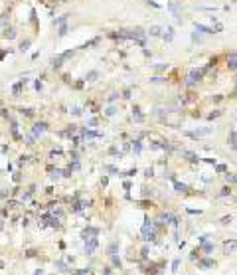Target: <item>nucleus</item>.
<instances>
[{"label":"nucleus","mask_w":237,"mask_h":275,"mask_svg":"<svg viewBox=\"0 0 237 275\" xmlns=\"http://www.w3.org/2000/svg\"><path fill=\"white\" fill-rule=\"evenodd\" d=\"M71 56H73V52H71V50H69V52H63L61 56H56V57H53V60H52V65H53V68H59V65H61V61H63V60H67V57H71Z\"/></svg>","instance_id":"obj_1"},{"label":"nucleus","mask_w":237,"mask_h":275,"mask_svg":"<svg viewBox=\"0 0 237 275\" xmlns=\"http://www.w3.org/2000/svg\"><path fill=\"white\" fill-rule=\"evenodd\" d=\"M45 129H48V125H45V123H36L34 129H32V135L40 137V135H44V133H45Z\"/></svg>","instance_id":"obj_2"},{"label":"nucleus","mask_w":237,"mask_h":275,"mask_svg":"<svg viewBox=\"0 0 237 275\" xmlns=\"http://www.w3.org/2000/svg\"><path fill=\"white\" fill-rule=\"evenodd\" d=\"M227 64H229L231 69H237V52H231L227 56Z\"/></svg>","instance_id":"obj_3"},{"label":"nucleus","mask_w":237,"mask_h":275,"mask_svg":"<svg viewBox=\"0 0 237 275\" xmlns=\"http://www.w3.org/2000/svg\"><path fill=\"white\" fill-rule=\"evenodd\" d=\"M2 36H4L6 40H14V38H16V30H14V28H10V26H8V28H4Z\"/></svg>","instance_id":"obj_4"},{"label":"nucleus","mask_w":237,"mask_h":275,"mask_svg":"<svg viewBox=\"0 0 237 275\" xmlns=\"http://www.w3.org/2000/svg\"><path fill=\"white\" fill-rule=\"evenodd\" d=\"M95 248H97V237H89V244L85 245L87 253H93V251H95Z\"/></svg>","instance_id":"obj_5"},{"label":"nucleus","mask_w":237,"mask_h":275,"mask_svg":"<svg viewBox=\"0 0 237 275\" xmlns=\"http://www.w3.org/2000/svg\"><path fill=\"white\" fill-rule=\"evenodd\" d=\"M24 83H26V81H24V79H22V81H18V83H16V85H14V89H12V93H14V97H18V95H20V91H22Z\"/></svg>","instance_id":"obj_6"},{"label":"nucleus","mask_w":237,"mask_h":275,"mask_svg":"<svg viewBox=\"0 0 237 275\" xmlns=\"http://www.w3.org/2000/svg\"><path fill=\"white\" fill-rule=\"evenodd\" d=\"M196 30L198 32H203V34H214V30L207 26H203V24H196Z\"/></svg>","instance_id":"obj_7"},{"label":"nucleus","mask_w":237,"mask_h":275,"mask_svg":"<svg viewBox=\"0 0 237 275\" xmlns=\"http://www.w3.org/2000/svg\"><path fill=\"white\" fill-rule=\"evenodd\" d=\"M235 248H237V241H227V244H225V251L227 253H231Z\"/></svg>","instance_id":"obj_8"},{"label":"nucleus","mask_w":237,"mask_h":275,"mask_svg":"<svg viewBox=\"0 0 237 275\" xmlns=\"http://www.w3.org/2000/svg\"><path fill=\"white\" fill-rule=\"evenodd\" d=\"M148 32H150V36H160V34H162V28H160V26H152Z\"/></svg>","instance_id":"obj_9"},{"label":"nucleus","mask_w":237,"mask_h":275,"mask_svg":"<svg viewBox=\"0 0 237 275\" xmlns=\"http://www.w3.org/2000/svg\"><path fill=\"white\" fill-rule=\"evenodd\" d=\"M67 22V16H59L57 20H53V26H61V24Z\"/></svg>","instance_id":"obj_10"},{"label":"nucleus","mask_w":237,"mask_h":275,"mask_svg":"<svg viewBox=\"0 0 237 275\" xmlns=\"http://www.w3.org/2000/svg\"><path fill=\"white\" fill-rule=\"evenodd\" d=\"M97 75H99L97 72H89V73H87V77H85V81H95V77H97Z\"/></svg>","instance_id":"obj_11"},{"label":"nucleus","mask_w":237,"mask_h":275,"mask_svg":"<svg viewBox=\"0 0 237 275\" xmlns=\"http://www.w3.org/2000/svg\"><path fill=\"white\" fill-rule=\"evenodd\" d=\"M28 48H30V40H24L22 44H20V50H22V52H26Z\"/></svg>","instance_id":"obj_12"},{"label":"nucleus","mask_w":237,"mask_h":275,"mask_svg":"<svg viewBox=\"0 0 237 275\" xmlns=\"http://www.w3.org/2000/svg\"><path fill=\"white\" fill-rule=\"evenodd\" d=\"M65 34H67V26H65V24H61V26H59V38H63Z\"/></svg>","instance_id":"obj_13"},{"label":"nucleus","mask_w":237,"mask_h":275,"mask_svg":"<svg viewBox=\"0 0 237 275\" xmlns=\"http://www.w3.org/2000/svg\"><path fill=\"white\" fill-rule=\"evenodd\" d=\"M176 190H180V192H186V190H188V186H184V184H180V182H176Z\"/></svg>","instance_id":"obj_14"},{"label":"nucleus","mask_w":237,"mask_h":275,"mask_svg":"<svg viewBox=\"0 0 237 275\" xmlns=\"http://www.w3.org/2000/svg\"><path fill=\"white\" fill-rule=\"evenodd\" d=\"M231 145L237 147V133H231Z\"/></svg>","instance_id":"obj_15"},{"label":"nucleus","mask_w":237,"mask_h":275,"mask_svg":"<svg viewBox=\"0 0 237 275\" xmlns=\"http://www.w3.org/2000/svg\"><path fill=\"white\" fill-rule=\"evenodd\" d=\"M59 174H61V172H59V170L56 168V170H52V174H49V176H52V178H57V176H59Z\"/></svg>","instance_id":"obj_16"},{"label":"nucleus","mask_w":237,"mask_h":275,"mask_svg":"<svg viewBox=\"0 0 237 275\" xmlns=\"http://www.w3.org/2000/svg\"><path fill=\"white\" fill-rule=\"evenodd\" d=\"M164 38H166V40H168V42H170V40H172V38H174V34H172V30H168V34H164Z\"/></svg>","instance_id":"obj_17"},{"label":"nucleus","mask_w":237,"mask_h":275,"mask_svg":"<svg viewBox=\"0 0 237 275\" xmlns=\"http://www.w3.org/2000/svg\"><path fill=\"white\" fill-rule=\"evenodd\" d=\"M135 119H136V121H142V115L138 113V109H135Z\"/></svg>","instance_id":"obj_18"},{"label":"nucleus","mask_w":237,"mask_h":275,"mask_svg":"<svg viewBox=\"0 0 237 275\" xmlns=\"http://www.w3.org/2000/svg\"><path fill=\"white\" fill-rule=\"evenodd\" d=\"M199 265H202V267H210V265H211V261H202Z\"/></svg>","instance_id":"obj_19"},{"label":"nucleus","mask_w":237,"mask_h":275,"mask_svg":"<svg viewBox=\"0 0 237 275\" xmlns=\"http://www.w3.org/2000/svg\"><path fill=\"white\" fill-rule=\"evenodd\" d=\"M73 115H81V109H79V107H73Z\"/></svg>","instance_id":"obj_20"},{"label":"nucleus","mask_w":237,"mask_h":275,"mask_svg":"<svg viewBox=\"0 0 237 275\" xmlns=\"http://www.w3.org/2000/svg\"><path fill=\"white\" fill-rule=\"evenodd\" d=\"M107 115H115V107H109V109H107Z\"/></svg>","instance_id":"obj_21"},{"label":"nucleus","mask_w":237,"mask_h":275,"mask_svg":"<svg viewBox=\"0 0 237 275\" xmlns=\"http://www.w3.org/2000/svg\"><path fill=\"white\" fill-rule=\"evenodd\" d=\"M0 230H2V220H0Z\"/></svg>","instance_id":"obj_22"}]
</instances>
